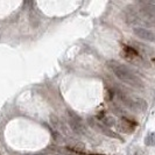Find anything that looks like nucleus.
<instances>
[{
	"label": "nucleus",
	"instance_id": "1",
	"mask_svg": "<svg viewBox=\"0 0 155 155\" xmlns=\"http://www.w3.org/2000/svg\"><path fill=\"white\" fill-rule=\"evenodd\" d=\"M110 68L113 71V74L117 76V78H119L120 81H123L126 84L134 86V87H142L143 86L142 81L123 64L112 61V62H110Z\"/></svg>",
	"mask_w": 155,
	"mask_h": 155
},
{
	"label": "nucleus",
	"instance_id": "4",
	"mask_svg": "<svg viewBox=\"0 0 155 155\" xmlns=\"http://www.w3.org/2000/svg\"><path fill=\"white\" fill-rule=\"evenodd\" d=\"M142 16L148 20L150 23H155V6L154 5H150V4H147V5H143L141 9H140Z\"/></svg>",
	"mask_w": 155,
	"mask_h": 155
},
{
	"label": "nucleus",
	"instance_id": "7",
	"mask_svg": "<svg viewBox=\"0 0 155 155\" xmlns=\"http://www.w3.org/2000/svg\"><path fill=\"white\" fill-rule=\"evenodd\" d=\"M119 128H121L123 132H126V133L133 132V127L131 126V123L128 120H125V119L121 120V123L119 125Z\"/></svg>",
	"mask_w": 155,
	"mask_h": 155
},
{
	"label": "nucleus",
	"instance_id": "6",
	"mask_svg": "<svg viewBox=\"0 0 155 155\" xmlns=\"http://www.w3.org/2000/svg\"><path fill=\"white\" fill-rule=\"evenodd\" d=\"M69 114H70V124H71L72 130L77 133H81L82 131H84V127H83V125L81 123V119L74 112H70Z\"/></svg>",
	"mask_w": 155,
	"mask_h": 155
},
{
	"label": "nucleus",
	"instance_id": "8",
	"mask_svg": "<svg viewBox=\"0 0 155 155\" xmlns=\"http://www.w3.org/2000/svg\"><path fill=\"white\" fill-rule=\"evenodd\" d=\"M145 143L146 146H155V132L149 133L145 138Z\"/></svg>",
	"mask_w": 155,
	"mask_h": 155
},
{
	"label": "nucleus",
	"instance_id": "9",
	"mask_svg": "<svg viewBox=\"0 0 155 155\" xmlns=\"http://www.w3.org/2000/svg\"><path fill=\"white\" fill-rule=\"evenodd\" d=\"M135 155H145V153H143V152H141V150H139V152H137V154Z\"/></svg>",
	"mask_w": 155,
	"mask_h": 155
},
{
	"label": "nucleus",
	"instance_id": "5",
	"mask_svg": "<svg viewBox=\"0 0 155 155\" xmlns=\"http://www.w3.org/2000/svg\"><path fill=\"white\" fill-rule=\"evenodd\" d=\"M90 124H91V126H93V128H94L96 131L103 133V134H105V135H107V137H111V138H116V139L121 140V138H120L118 134H116V133L112 132V131H110L107 127H105L104 125H101V123H97V121H94V120H90Z\"/></svg>",
	"mask_w": 155,
	"mask_h": 155
},
{
	"label": "nucleus",
	"instance_id": "3",
	"mask_svg": "<svg viewBox=\"0 0 155 155\" xmlns=\"http://www.w3.org/2000/svg\"><path fill=\"white\" fill-rule=\"evenodd\" d=\"M133 33L142 40H146L149 42H155V33L146 28H142V27H135L133 28Z\"/></svg>",
	"mask_w": 155,
	"mask_h": 155
},
{
	"label": "nucleus",
	"instance_id": "2",
	"mask_svg": "<svg viewBox=\"0 0 155 155\" xmlns=\"http://www.w3.org/2000/svg\"><path fill=\"white\" fill-rule=\"evenodd\" d=\"M121 99L125 104L133 111H138V112H145L147 109V103L146 101L138 98V97H128V96H123Z\"/></svg>",
	"mask_w": 155,
	"mask_h": 155
}]
</instances>
